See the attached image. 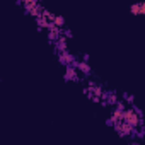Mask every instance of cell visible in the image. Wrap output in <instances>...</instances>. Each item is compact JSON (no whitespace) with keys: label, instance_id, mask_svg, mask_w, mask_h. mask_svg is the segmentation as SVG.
<instances>
[{"label":"cell","instance_id":"obj_1","mask_svg":"<svg viewBox=\"0 0 145 145\" xmlns=\"http://www.w3.org/2000/svg\"><path fill=\"white\" fill-rule=\"evenodd\" d=\"M121 120H123V123H126L130 128L140 126V123H142V118H140L137 113H133V109H125V111H123Z\"/></svg>","mask_w":145,"mask_h":145},{"label":"cell","instance_id":"obj_2","mask_svg":"<svg viewBox=\"0 0 145 145\" xmlns=\"http://www.w3.org/2000/svg\"><path fill=\"white\" fill-rule=\"evenodd\" d=\"M130 10H131V14L142 16V14H145V4H143V2H137V4H133V5L130 7Z\"/></svg>","mask_w":145,"mask_h":145},{"label":"cell","instance_id":"obj_3","mask_svg":"<svg viewBox=\"0 0 145 145\" xmlns=\"http://www.w3.org/2000/svg\"><path fill=\"white\" fill-rule=\"evenodd\" d=\"M58 60H60V63H63V65H68L70 61H72V63L75 61V60H74V56H72L68 51H61V53L58 55Z\"/></svg>","mask_w":145,"mask_h":145},{"label":"cell","instance_id":"obj_4","mask_svg":"<svg viewBox=\"0 0 145 145\" xmlns=\"http://www.w3.org/2000/svg\"><path fill=\"white\" fill-rule=\"evenodd\" d=\"M65 80H77V70H75L74 67H72V65H67Z\"/></svg>","mask_w":145,"mask_h":145},{"label":"cell","instance_id":"obj_5","mask_svg":"<svg viewBox=\"0 0 145 145\" xmlns=\"http://www.w3.org/2000/svg\"><path fill=\"white\" fill-rule=\"evenodd\" d=\"M55 44H56V50L61 53V51H67V39L65 38H58L56 41H55Z\"/></svg>","mask_w":145,"mask_h":145},{"label":"cell","instance_id":"obj_6","mask_svg":"<svg viewBox=\"0 0 145 145\" xmlns=\"http://www.w3.org/2000/svg\"><path fill=\"white\" fill-rule=\"evenodd\" d=\"M51 22H53V26H55V27H58V29H60V27H63V26H65V17H63V16H55Z\"/></svg>","mask_w":145,"mask_h":145},{"label":"cell","instance_id":"obj_7","mask_svg":"<svg viewBox=\"0 0 145 145\" xmlns=\"http://www.w3.org/2000/svg\"><path fill=\"white\" fill-rule=\"evenodd\" d=\"M36 22H38V26H39V27H38V31H41V27H46L50 21H48V19H44L43 16H39V17H36Z\"/></svg>","mask_w":145,"mask_h":145},{"label":"cell","instance_id":"obj_8","mask_svg":"<svg viewBox=\"0 0 145 145\" xmlns=\"http://www.w3.org/2000/svg\"><path fill=\"white\" fill-rule=\"evenodd\" d=\"M114 111H118V113H123V111H125V103H123V101H120V103L116 104V109H114Z\"/></svg>","mask_w":145,"mask_h":145},{"label":"cell","instance_id":"obj_9","mask_svg":"<svg viewBox=\"0 0 145 145\" xmlns=\"http://www.w3.org/2000/svg\"><path fill=\"white\" fill-rule=\"evenodd\" d=\"M125 96V101H128V103H131L133 104V101H135V97L133 96H130V94H123Z\"/></svg>","mask_w":145,"mask_h":145},{"label":"cell","instance_id":"obj_10","mask_svg":"<svg viewBox=\"0 0 145 145\" xmlns=\"http://www.w3.org/2000/svg\"><path fill=\"white\" fill-rule=\"evenodd\" d=\"M87 60H89V55H87V53H84V55H82V61H86V63H87Z\"/></svg>","mask_w":145,"mask_h":145}]
</instances>
